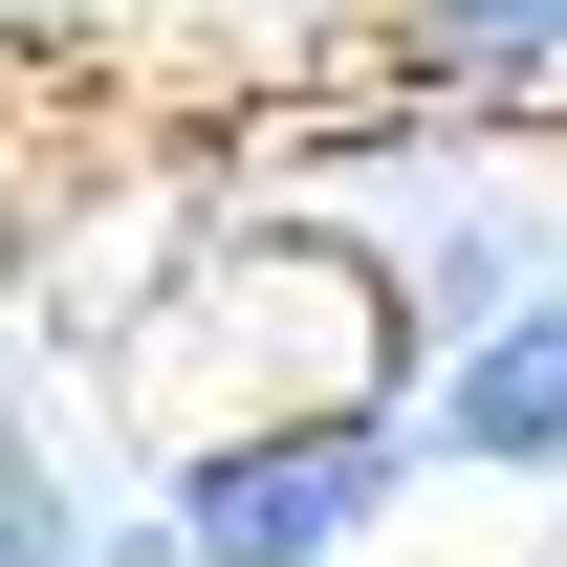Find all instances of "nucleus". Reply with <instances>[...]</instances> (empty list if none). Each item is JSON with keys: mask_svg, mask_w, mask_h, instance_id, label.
Listing matches in <instances>:
<instances>
[{"mask_svg": "<svg viewBox=\"0 0 567 567\" xmlns=\"http://www.w3.org/2000/svg\"><path fill=\"white\" fill-rule=\"evenodd\" d=\"M393 481H415V415H393V393H350V415H240V436L175 458V546L197 567H328Z\"/></svg>", "mask_w": 567, "mask_h": 567, "instance_id": "nucleus-1", "label": "nucleus"}, {"mask_svg": "<svg viewBox=\"0 0 567 567\" xmlns=\"http://www.w3.org/2000/svg\"><path fill=\"white\" fill-rule=\"evenodd\" d=\"M0 567H87V502H66V458H44V436L0 458Z\"/></svg>", "mask_w": 567, "mask_h": 567, "instance_id": "nucleus-5", "label": "nucleus"}, {"mask_svg": "<svg viewBox=\"0 0 567 567\" xmlns=\"http://www.w3.org/2000/svg\"><path fill=\"white\" fill-rule=\"evenodd\" d=\"M415 110H567V0H393Z\"/></svg>", "mask_w": 567, "mask_h": 567, "instance_id": "nucleus-3", "label": "nucleus"}, {"mask_svg": "<svg viewBox=\"0 0 567 567\" xmlns=\"http://www.w3.org/2000/svg\"><path fill=\"white\" fill-rule=\"evenodd\" d=\"M415 436L458 458V481H546L567 458V284L546 306H502V328H458L436 350V393H415Z\"/></svg>", "mask_w": 567, "mask_h": 567, "instance_id": "nucleus-2", "label": "nucleus"}, {"mask_svg": "<svg viewBox=\"0 0 567 567\" xmlns=\"http://www.w3.org/2000/svg\"><path fill=\"white\" fill-rule=\"evenodd\" d=\"M546 218H436L415 240V306H436V350H458V328H502V306H546Z\"/></svg>", "mask_w": 567, "mask_h": 567, "instance_id": "nucleus-4", "label": "nucleus"}]
</instances>
